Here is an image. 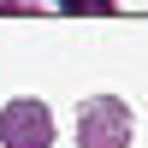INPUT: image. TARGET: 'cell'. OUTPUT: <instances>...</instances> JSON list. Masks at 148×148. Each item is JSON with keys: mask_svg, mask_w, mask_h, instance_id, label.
I'll return each mask as SVG.
<instances>
[{"mask_svg": "<svg viewBox=\"0 0 148 148\" xmlns=\"http://www.w3.org/2000/svg\"><path fill=\"white\" fill-rule=\"evenodd\" d=\"M77 142L83 148H130V107L101 95V101H83L77 113Z\"/></svg>", "mask_w": 148, "mask_h": 148, "instance_id": "1", "label": "cell"}, {"mask_svg": "<svg viewBox=\"0 0 148 148\" xmlns=\"http://www.w3.org/2000/svg\"><path fill=\"white\" fill-rule=\"evenodd\" d=\"M0 142L6 148H47L53 142V113L42 101H12L0 113Z\"/></svg>", "mask_w": 148, "mask_h": 148, "instance_id": "2", "label": "cell"}]
</instances>
